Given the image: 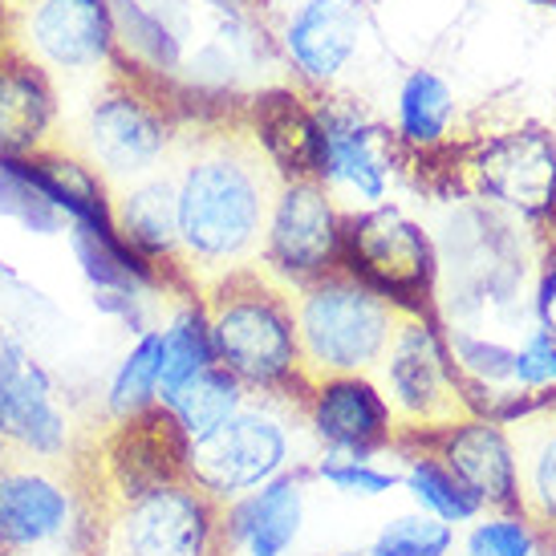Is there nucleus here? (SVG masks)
Instances as JSON below:
<instances>
[{
	"instance_id": "6ab92c4d",
	"label": "nucleus",
	"mask_w": 556,
	"mask_h": 556,
	"mask_svg": "<svg viewBox=\"0 0 556 556\" xmlns=\"http://www.w3.org/2000/svg\"><path fill=\"white\" fill-rule=\"evenodd\" d=\"M58 123V93L46 65L0 49V159H29L49 147Z\"/></svg>"
},
{
	"instance_id": "473e14b6",
	"label": "nucleus",
	"mask_w": 556,
	"mask_h": 556,
	"mask_svg": "<svg viewBox=\"0 0 556 556\" xmlns=\"http://www.w3.org/2000/svg\"><path fill=\"white\" fill-rule=\"evenodd\" d=\"M516 390L520 399L556 394V341L544 329H532L516 350Z\"/></svg>"
},
{
	"instance_id": "c756f323",
	"label": "nucleus",
	"mask_w": 556,
	"mask_h": 556,
	"mask_svg": "<svg viewBox=\"0 0 556 556\" xmlns=\"http://www.w3.org/2000/svg\"><path fill=\"white\" fill-rule=\"evenodd\" d=\"M455 541H459L455 528L415 508L387 520L366 548H370V556H451Z\"/></svg>"
},
{
	"instance_id": "39448f33",
	"label": "nucleus",
	"mask_w": 556,
	"mask_h": 556,
	"mask_svg": "<svg viewBox=\"0 0 556 556\" xmlns=\"http://www.w3.org/2000/svg\"><path fill=\"white\" fill-rule=\"evenodd\" d=\"M370 378L387 394L390 415L399 422V443H422L455 427L459 418L476 415L451 362L447 338L431 321V313H402Z\"/></svg>"
},
{
	"instance_id": "5701e85b",
	"label": "nucleus",
	"mask_w": 556,
	"mask_h": 556,
	"mask_svg": "<svg viewBox=\"0 0 556 556\" xmlns=\"http://www.w3.org/2000/svg\"><path fill=\"white\" fill-rule=\"evenodd\" d=\"M37 187L49 195V203L65 216V224H114V195L110 184L98 175L90 159L62 147H41L37 155L25 159Z\"/></svg>"
},
{
	"instance_id": "ddd939ff",
	"label": "nucleus",
	"mask_w": 556,
	"mask_h": 556,
	"mask_svg": "<svg viewBox=\"0 0 556 556\" xmlns=\"http://www.w3.org/2000/svg\"><path fill=\"white\" fill-rule=\"evenodd\" d=\"M301 418L313 447L325 455L378 459L399 447V422L370 374H338L309 382L301 399Z\"/></svg>"
},
{
	"instance_id": "c9c22d12",
	"label": "nucleus",
	"mask_w": 556,
	"mask_h": 556,
	"mask_svg": "<svg viewBox=\"0 0 556 556\" xmlns=\"http://www.w3.org/2000/svg\"><path fill=\"white\" fill-rule=\"evenodd\" d=\"M333 556H370V548H345V553H333Z\"/></svg>"
},
{
	"instance_id": "aec40b11",
	"label": "nucleus",
	"mask_w": 556,
	"mask_h": 556,
	"mask_svg": "<svg viewBox=\"0 0 556 556\" xmlns=\"http://www.w3.org/2000/svg\"><path fill=\"white\" fill-rule=\"evenodd\" d=\"M114 228L147 264L170 277L179 268V219H175V179L170 175H142L114 195Z\"/></svg>"
},
{
	"instance_id": "f3484780",
	"label": "nucleus",
	"mask_w": 556,
	"mask_h": 556,
	"mask_svg": "<svg viewBox=\"0 0 556 556\" xmlns=\"http://www.w3.org/2000/svg\"><path fill=\"white\" fill-rule=\"evenodd\" d=\"M305 476L309 467L285 471L273 483L219 508L224 556H285L305 528Z\"/></svg>"
},
{
	"instance_id": "bb28decb",
	"label": "nucleus",
	"mask_w": 556,
	"mask_h": 556,
	"mask_svg": "<svg viewBox=\"0 0 556 556\" xmlns=\"http://www.w3.org/2000/svg\"><path fill=\"white\" fill-rule=\"evenodd\" d=\"M455 98L451 86L431 70H415L399 90V139L415 151H434L447 142Z\"/></svg>"
},
{
	"instance_id": "9b49d317",
	"label": "nucleus",
	"mask_w": 556,
	"mask_h": 556,
	"mask_svg": "<svg viewBox=\"0 0 556 556\" xmlns=\"http://www.w3.org/2000/svg\"><path fill=\"white\" fill-rule=\"evenodd\" d=\"M467 187L525 219L556 216V139L536 126L492 135L464 159Z\"/></svg>"
},
{
	"instance_id": "a878e982",
	"label": "nucleus",
	"mask_w": 556,
	"mask_h": 556,
	"mask_svg": "<svg viewBox=\"0 0 556 556\" xmlns=\"http://www.w3.org/2000/svg\"><path fill=\"white\" fill-rule=\"evenodd\" d=\"M244 402L248 390L236 382L232 374L224 366H207L195 378H187L184 387L175 390L167 402H159V406H167V415L175 418V427L184 431L187 447H191V443L207 439L216 427H224Z\"/></svg>"
},
{
	"instance_id": "20e7f679",
	"label": "nucleus",
	"mask_w": 556,
	"mask_h": 556,
	"mask_svg": "<svg viewBox=\"0 0 556 556\" xmlns=\"http://www.w3.org/2000/svg\"><path fill=\"white\" fill-rule=\"evenodd\" d=\"M301 434L309 439L301 402L248 394V402L224 427L187 447V479L224 508L240 495L273 483L285 471H296Z\"/></svg>"
},
{
	"instance_id": "f8f14e48",
	"label": "nucleus",
	"mask_w": 556,
	"mask_h": 556,
	"mask_svg": "<svg viewBox=\"0 0 556 556\" xmlns=\"http://www.w3.org/2000/svg\"><path fill=\"white\" fill-rule=\"evenodd\" d=\"M170 147V123L159 98L135 90L130 81L106 90L86 114V159L106 184H135L155 175Z\"/></svg>"
},
{
	"instance_id": "4468645a",
	"label": "nucleus",
	"mask_w": 556,
	"mask_h": 556,
	"mask_svg": "<svg viewBox=\"0 0 556 556\" xmlns=\"http://www.w3.org/2000/svg\"><path fill=\"white\" fill-rule=\"evenodd\" d=\"M500 422L516 459V511L556 548V394L516 402Z\"/></svg>"
},
{
	"instance_id": "6e6552de",
	"label": "nucleus",
	"mask_w": 556,
	"mask_h": 556,
	"mask_svg": "<svg viewBox=\"0 0 556 556\" xmlns=\"http://www.w3.org/2000/svg\"><path fill=\"white\" fill-rule=\"evenodd\" d=\"M341 212L321 179H289L264 224L261 273L280 289H305L313 280L338 273L341 264Z\"/></svg>"
},
{
	"instance_id": "0eeeda50",
	"label": "nucleus",
	"mask_w": 556,
	"mask_h": 556,
	"mask_svg": "<svg viewBox=\"0 0 556 556\" xmlns=\"http://www.w3.org/2000/svg\"><path fill=\"white\" fill-rule=\"evenodd\" d=\"M338 268L350 273L354 280H362L378 296H387L399 313L431 309V236L399 207L374 203V207H362V212H345Z\"/></svg>"
},
{
	"instance_id": "f03ea898",
	"label": "nucleus",
	"mask_w": 556,
	"mask_h": 556,
	"mask_svg": "<svg viewBox=\"0 0 556 556\" xmlns=\"http://www.w3.org/2000/svg\"><path fill=\"white\" fill-rule=\"evenodd\" d=\"M200 296L212 325L216 362L248 394L305 399L309 382L296 354L289 289L268 280L261 268H240L207 285Z\"/></svg>"
},
{
	"instance_id": "412c9836",
	"label": "nucleus",
	"mask_w": 556,
	"mask_h": 556,
	"mask_svg": "<svg viewBox=\"0 0 556 556\" xmlns=\"http://www.w3.org/2000/svg\"><path fill=\"white\" fill-rule=\"evenodd\" d=\"M256 147L273 163L280 184L289 179H321V123L296 93H264L256 98Z\"/></svg>"
},
{
	"instance_id": "cd10ccee",
	"label": "nucleus",
	"mask_w": 556,
	"mask_h": 556,
	"mask_svg": "<svg viewBox=\"0 0 556 556\" xmlns=\"http://www.w3.org/2000/svg\"><path fill=\"white\" fill-rule=\"evenodd\" d=\"M159 374H163V329H147L135 338V345L114 366L106 387V415L110 422L130 415H142L159 406Z\"/></svg>"
},
{
	"instance_id": "423d86ee",
	"label": "nucleus",
	"mask_w": 556,
	"mask_h": 556,
	"mask_svg": "<svg viewBox=\"0 0 556 556\" xmlns=\"http://www.w3.org/2000/svg\"><path fill=\"white\" fill-rule=\"evenodd\" d=\"M90 511L93 500L78 467L41 464L0 447V541L13 556L65 544L86 556Z\"/></svg>"
},
{
	"instance_id": "4be33fe9",
	"label": "nucleus",
	"mask_w": 556,
	"mask_h": 556,
	"mask_svg": "<svg viewBox=\"0 0 556 556\" xmlns=\"http://www.w3.org/2000/svg\"><path fill=\"white\" fill-rule=\"evenodd\" d=\"M357 33H362V13L354 0H309L289 21L285 49L305 78L329 81L354 58Z\"/></svg>"
},
{
	"instance_id": "a211bd4d",
	"label": "nucleus",
	"mask_w": 556,
	"mask_h": 556,
	"mask_svg": "<svg viewBox=\"0 0 556 556\" xmlns=\"http://www.w3.org/2000/svg\"><path fill=\"white\" fill-rule=\"evenodd\" d=\"M321 123V184L345 187L357 200L374 207L382 203L390 187V163H394V139L357 110L317 106Z\"/></svg>"
},
{
	"instance_id": "2f4dec72",
	"label": "nucleus",
	"mask_w": 556,
	"mask_h": 556,
	"mask_svg": "<svg viewBox=\"0 0 556 556\" xmlns=\"http://www.w3.org/2000/svg\"><path fill=\"white\" fill-rule=\"evenodd\" d=\"M309 476L321 479L325 488H333L338 495H357V500H378V495L402 488L394 467H382L378 459H357V455H325V451H317Z\"/></svg>"
},
{
	"instance_id": "b1692460",
	"label": "nucleus",
	"mask_w": 556,
	"mask_h": 556,
	"mask_svg": "<svg viewBox=\"0 0 556 556\" xmlns=\"http://www.w3.org/2000/svg\"><path fill=\"white\" fill-rule=\"evenodd\" d=\"M394 451L402 455V467H399L402 488L410 492L418 511H427V516H434V520H443V525H451V528L471 525V520L483 516V508L476 504V495L451 476V467L443 464L431 447L399 443Z\"/></svg>"
},
{
	"instance_id": "f257e3e1",
	"label": "nucleus",
	"mask_w": 556,
	"mask_h": 556,
	"mask_svg": "<svg viewBox=\"0 0 556 556\" xmlns=\"http://www.w3.org/2000/svg\"><path fill=\"white\" fill-rule=\"evenodd\" d=\"M277 187V170L264 159L256 139H203L175 179L179 268L203 285L252 268L248 261L261 256Z\"/></svg>"
},
{
	"instance_id": "72a5a7b5",
	"label": "nucleus",
	"mask_w": 556,
	"mask_h": 556,
	"mask_svg": "<svg viewBox=\"0 0 556 556\" xmlns=\"http://www.w3.org/2000/svg\"><path fill=\"white\" fill-rule=\"evenodd\" d=\"M536 329H544L556 341V248L541 268V285H536Z\"/></svg>"
},
{
	"instance_id": "9d476101",
	"label": "nucleus",
	"mask_w": 556,
	"mask_h": 556,
	"mask_svg": "<svg viewBox=\"0 0 556 556\" xmlns=\"http://www.w3.org/2000/svg\"><path fill=\"white\" fill-rule=\"evenodd\" d=\"M179 479H187V439L167 406L118 418L93 443L90 492L102 500H126Z\"/></svg>"
},
{
	"instance_id": "2eb2a0df",
	"label": "nucleus",
	"mask_w": 556,
	"mask_h": 556,
	"mask_svg": "<svg viewBox=\"0 0 556 556\" xmlns=\"http://www.w3.org/2000/svg\"><path fill=\"white\" fill-rule=\"evenodd\" d=\"M418 447H431L483 511H516V459L500 418L467 415Z\"/></svg>"
},
{
	"instance_id": "c85d7f7f",
	"label": "nucleus",
	"mask_w": 556,
	"mask_h": 556,
	"mask_svg": "<svg viewBox=\"0 0 556 556\" xmlns=\"http://www.w3.org/2000/svg\"><path fill=\"white\" fill-rule=\"evenodd\" d=\"M0 216L21 224L25 232L58 236L70 232L65 216L49 203V195L37 187L25 159H0Z\"/></svg>"
},
{
	"instance_id": "7ed1b4c3",
	"label": "nucleus",
	"mask_w": 556,
	"mask_h": 556,
	"mask_svg": "<svg viewBox=\"0 0 556 556\" xmlns=\"http://www.w3.org/2000/svg\"><path fill=\"white\" fill-rule=\"evenodd\" d=\"M293 333L305 382L338 374H374L402 313L350 273H329L296 289Z\"/></svg>"
},
{
	"instance_id": "dca6fc26",
	"label": "nucleus",
	"mask_w": 556,
	"mask_h": 556,
	"mask_svg": "<svg viewBox=\"0 0 556 556\" xmlns=\"http://www.w3.org/2000/svg\"><path fill=\"white\" fill-rule=\"evenodd\" d=\"M25 41L37 65L81 74L118 58L106 0H29Z\"/></svg>"
},
{
	"instance_id": "e433bc0d",
	"label": "nucleus",
	"mask_w": 556,
	"mask_h": 556,
	"mask_svg": "<svg viewBox=\"0 0 556 556\" xmlns=\"http://www.w3.org/2000/svg\"><path fill=\"white\" fill-rule=\"evenodd\" d=\"M0 556H13V553H9V544H4V541H0Z\"/></svg>"
},
{
	"instance_id": "7c9ffc66",
	"label": "nucleus",
	"mask_w": 556,
	"mask_h": 556,
	"mask_svg": "<svg viewBox=\"0 0 556 556\" xmlns=\"http://www.w3.org/2000/svg\"><path fill=\"white\" fill-rule=\"evenodd\" d=\"M548 541L520 511H483L467 525L464 556H544Z\"/></svg>"
},
{
	"instance_id": "1a4fd4ad",
	"label": "nucleus",
	"mask_w": 556,
	"mask_h": 556,
	"mask_svg": "<svg viewBox=\"0 0 556 556\" xmlns=\"http://www.w3.org/2000/svg\"><path fill=\"white\" fill-rule=\"evenodd\" d=\"M0 447L62 467L81 459L78 431L62 406L58 382L29 345L9 333H0Z\"/></svg>"
},
{
	"instance_id": "f704fd0d",
	"label": "nucleus",
	"mask_w": 556,
	"mask_h": 556,
	"mask_svg": "<svg viewBox=\"0 0 556 556\" xmlns=\"http://www.w3.org/2000/svg\"><path fill=\"white\" fill-rule=\"evenodd\" d=\"M4 25H9V0H0V49H4Z\"/></svg>"
},
{
	"instance_id": "393cba45",
	"label": "nucleus",
	"mask_w": 556,
	"mask_h": 556,
	"mask_svg": "<svg viewBox=\"0 0 556 556\" xmlns=\"http://www.w3.org/2000/svg\"><path fill=\"white\" fill-rule=\"evenodd\" d=\"M163 329V374H159V402H167L187 378H195L216 362V345H212V325L203 309L200 293H184L179 309L170 313Z\"/></svg>"
}]
</instances>
